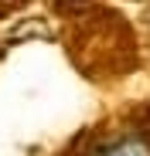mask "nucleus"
Masks as SVG:
<instances>
[{"instance_id": "nucleus-1", "label": "nucleus", "mask_w": 150, "mask_h": 156, "mask_svg": "<svg viewBox=\"0 0 150 156\" xmlns=\"http://www.w3.org/2000/svg\"><path fill=\"white\" fill-rule=\"evenodd\" d=\"M99 156H150V146L140 143V139H119V143L106 146Z\"/></svg>"}]
</instances>
